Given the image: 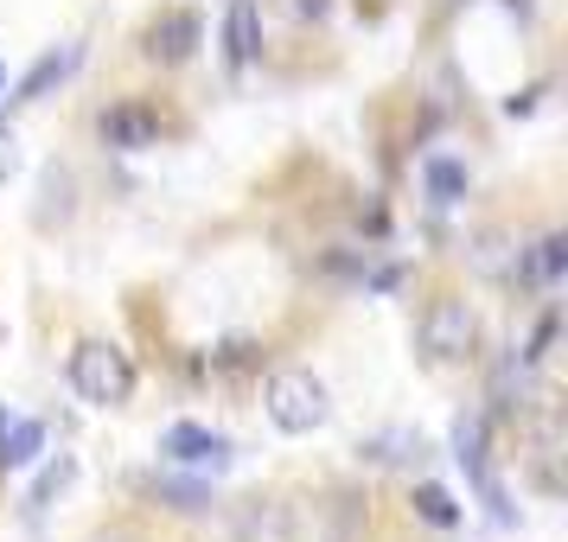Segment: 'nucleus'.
Here are the masks:
<instances>
[{
	"label": "nucleus",
	"mask_w": 568,
	"mask_h": 542,
	"mask_svg": "<svg viewBox=\"0 0 568 542\" xmlns=\"http://www.w3.org/2000/svg\"><path fill=\"white\" fill-rule=\"evenodd\" d=\"M224 45H231V64H236V71H243V64H256V52H262V13H256V0H231Z\"/></svg>",
	"instance_id": "nucleus-8"
},
{
	"label": "nucleus",
	"mask_w": 568,
	"mask_h": 542,
	"mask_svg": "<svg viewBox=\"0 0 568 542\" xmlns=\"http://www.w3.org/2000/svg\"><path fill=\"white\" fill-rule=\"evenodd\" d=\"M415 517L435 523V530H454V523H460V504H454L440 485H415Z\"/></svg>",
	"instance_id": "nucleus-11"
},
{
	"label": "nucleus",
	"mask_w": 568,
	"mask_h": 542,
	"mask_svg": "<svg viewBox=\"0 0 568 542\" xmlns=\"http://www.w3.org/2000/svg\"><path fill=\"white\" fill-rule=\"evenodd\" d=\"M71 389H78L83 402H97V409H122L134 396V364L129 351H115L103 338H90L71 351Z\"/></svg>",
	"instance_id": "nucleus-1"
},
{
	"label": "nucleus",
	"mask_w": 568,
	"mask_h": 542,
	"mask_svg": "<svg viewBox=\"0 0 568 542\" xmlns=\"http://www.w3.org/2000/svg\"><path fill=\"white\" fill-rule=\"evenodd\" d=\"M199 39H205L199 13L173 7V13H160L154 27H148V58H160V64H185V58L199 52Z\"/></svg>",
	"instance_id": "nucleus-6"
},
{
	"label": "nucleus",
	"mask_w": 568,
	"mask_h": 542,
	"mask_svg": "<svg viewBox=\"0 0 568 542\" xmlns=\"http://www.w3.org/2000/svg\"><path fill=\"white\" fill-rule=\"evenodd\" d=\"M160 498H166L173 511H205V504H211L205 485H173V479H160Z\"/></svg>",
	"instance_id": "nucleus-13"
},
{
	"label": "nucleus",
	"mask_w": 568,
	"mask_h": 542,
	"mask_svg": "<svg viewBox=\"0 0 568 542\" xmlns=\"http://www.w3.org/2000/svg\"><path fill=\"white\" fill-rule=\"evenodd\" d=\"M160 453L173 466H192V472H224L231 466V440L217 434V428H199V421H173L160 434Z\"/></svg>",
	"instance_id": "nucleus-5"
},
{
	"label": "nucleus",
	"mask_w": 568,
	"mask_h": 542,
	"mask_svg": "<svg viewBox=\"0 0 568 542\" xmlns=\"http://www.w3.org/2000/svg\"><path fill=\"white\" fill-rule=\"evenodd\" d=\"M39 447H45V428H39V421H7V428H0V466H7V472L27 466Z\"/></svg>",
	"instance_id": "nucleus-10"
},
{
	"label": "nucleus",
	"mask_w": 568,
	"mask_h": 542,
	"mask_svg": "<svg viewBox=\"0 0 568 542\" xmlns=\"http://www.w3.org/2000/svg\"><path fill=\"white\" fill-rule=\"evenodd\" d=\"M454 460H460L466 485L486 498V511L498 517V523H511V504H505V485H498V472H491V453H486V428L479 421H460L454 428Z\"/></svg>",
	"instance_id": "nucleus-4"
},
{
	"label": "nucleus",
	"mask_w": 568,
	"mask_h": 542,
	"mask_svg": "<svg viewBox=\"0 0 568 542\" xmlns=\"http://www.w3.org/2000/svg\"><path fill=\"white\" fill-rule=\"evenodd\" d=\"M154 134H160V122L148 115V109H134V103H122V109H109V115H103V141H109V147H122V154L154 147Z\"/></svg>",
	"instance_id": "nucleus-7"
},
{
	"label": "nucleus",
	"mask_w": 568,
	"mask_h": 542,
	"mask_svg": "<svg viewBox=\"0 0 568 542\" xmlns=\"http://www.w3.org/2000/svg\"><path fill=\"white\" fill-rule=\"evenodd\" d=\"M294 7H301L307 20H320V13H326V0H294Z\"/></svg>",
	"instance_id": "nucleus-16"
},
{
	"label": "nucleus",
	"mask_w": 568,
	"mask_h": 542,
	"mask_svg": "<svg viewBox=\"0 0 568 542\" xmlns=\"http://www.w3.org/2000/svg\"><path fill=\"white\" fill-rule=\"evenodd\" d=\"M473 345H479V319L466 300H435L428 319H422V351L435 364H460L473 358Z\"/></svg>",
	"instance_id": "nucleus-3"
},
{
	"label": "nucleus",
	"mask_w": 568,
	"mask_h": 542,
	"mask_svg": "<svg viewBox=\"0 0 568 542\" xmlns=\"http://www.w3.org/2000/svg\"><path fill=\"white\" fill-rule=\"evenodd\" d=\"M71 64H78V52H45V58H39V64L27 71V83L13 90V103H39V96H45L52 83L71 78Z\"/></svg>",
	"instance_id": "nucleus-9"
},
{
	"label": "nucleus",
	"mask_w": 568,
	"mask_h": 542,
	"mask_svg": "<svg viewBox=\"0 0 568 542\" xmlns=\"http://www.w3.org/2000/svg\"><path fill=\"white\" fill-rule=\"evenodd\" d=\"M422 180H428V192H435V205H454V198L466 192V166H454V160H428Z\"/></svg>",
	"instance_id": "nucleus-12"
},
{
	"label": "nucleus",
	"mask_w": 568,
	"mask_h": 542,
	"mask_svg": "<svg viewBox=\"0 0 568 542\" xmlns=\"http://www.w3.org/2000/svg\"><path fill=\"white\" fill-rule=\"evenodd\" d=\"M64 479H71V460H58L52 472H45V479H39V491H32V511H45V498H52V491L64 485Z\"/></svg>",
	"instance_id": "nucleus-14"
},
{
	"label": "nucleus",
	"mask_w": 568,
	"mask_h": 542,
	"mask_svg": "<svg viewBox=\"0 0 568 542\" xmlns=\"http://www.w3.org/2000/svg\"><path fill=\"white\" fill-rule=\"evenodd\" d=\"M262 409H268V421H275L282 434H313V428H326L333 402H326V384H320V377H307V370H282V377H268Z\"/></svg>",
	"instance_id": "nucleus-2"
},
{
	"label": "nucleus",
	"mask_w": 568,
	"mask_h": 542,
	"mask_svg": "<svg viewBox=\"0 0 568 542\" xmlns=\"http://www.w3.org/2000/svg\"><path fill=\"white\" fill-rule=\"evenodd\" d=\"M13 173V134H0V180Z\"/></svg>",
	"instance_id": "nucleus-15"
}]
</instances>
